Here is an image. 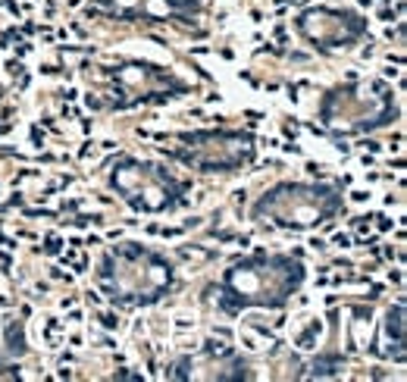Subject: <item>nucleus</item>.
<instances>
[{"label":"nucleus","mask_w":407,"mask_h":382,"mask_svg":"<svg viewBox=\"0 0 407 382\" xmlns=\"http://www.w3.org/2000/svg\"><path fill=\"white\" fill-rule=\"evenodd\" d=\"M6 351L16 354V357H22V354H25V335H22L19 326H10V329H6Z\"/></svg>","instance_id":"1"},{"label":"nucleus","mask_w":407,"mask_h":382,"mask_svg":"<svg viewBox=\"0 0 407 382\" xmlns=\"http://www.w3.org/2000/svg\"><path fill=\"white\" fill-rule=\"evenodd\" d=\"M207 351L210 354H229V348H223L219 342H207Z\"/></svg>","instance_id":"2"},{"label":"nucleus","mask_w":407,"mask_h":382,"mask_svg":"<svg viewBox=\"0 0 407 382\" xmlns=\"http://www.w3.org/2000/svg\"><path fill=\"white\" fill-rule=\"evenodd\" d=\"M100 3H110V0H100Z\"/></svg>","instance_id":"3"}]
</instances>
